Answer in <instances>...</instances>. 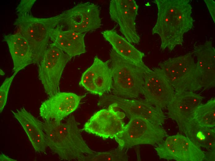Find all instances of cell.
Wrapping results in <instances>:
<instances>
[{"mask_svg": "<svg viewBox=\"0 0 215 161\" xmlns=\"http://www.w3.org/2000/svg\"><path fill=\"white\" fill-rule=\"evenodd\" d=\"M101 34L112 46V49L119 55L136 63H144L143 61L144 53L119 35L114 29L103 31Z\"/></svg>", "mask_w": 215, "mask_h": 161, "instance_id": "ffe728a7", "label": "cell"}, {"mask_svg": "<svg viewBox=\"0 0 215 161\" xmlns=\"http://www.w3.org/2000/svg\"><path fill=\"white\" fill-rule=\"evenodd\" d=\"M155 146L157 155L161 159L177 161H202L206 159L205 152L182 134L168 136Z\"/></svg>", "mask_w": 215, "mask_h": 161, "instance_id": "ba28073f", "label": "cell"}, {"mask_svg": "<svg viewBox=\"0 0 215 161\" xmlns=\"http://www.w3.org/2000/svg\"><path fill=\"white\" fill-rule=\"evenodd\" d=\"M189 0H155L158 8L157 22L153 34L159 35L161 49L172 50L182 45L184 34L191 29L194 21Z\"/></svg>", "mask_w": 215, "mask_h": 161, "instance_id": "6da1fadb", "label": "cell"}, {"mask_svg": "<svg viewBox=\"0 0 215 161\" xmlns=\"http://www.w3.org/2000/svg\"><path fill=\"white\" fill-rule=\"evenodd\" d=\"M190 122L203 127L215 128V98H211L206 103H201L198 107Z\"/></svg>", "mask_w": 215, "mask_h": 161, "instance_id": "603a6c76", "label": "cell"}, {"mask_svg": "<svg viewBox=\"0 0 215 161\" xmlns=\"http://www.w3.org/2000/svg\"><path fill=\"white\" fill-rule=\"evenodd\" d=\"M207 7L208 8L209 12L212 18V19L215 23V3L214 1L212 0H204Z\"/></svg>", "mask_w": 215, "mask_h": 161, "instance_id": "83f0119b", "label": "cell"}, {"mask_svg": "<svg viewBox=\"0 0 215 161\" xmlns=\"http://www.w3.org/2000/svg\"><path fill=\"white\" fill-rule=\"evenodd\" d=\"M189 53L179 57L170 58L159 64L175 92H195L202 88L196 75V64Z\"/></svg>", "mask_w": 215, "mask_h": 161, "instance_id": "8992f818", "label": "cell"}, {"mask_svg": "<svg viewBox=\"0 0 215 161\" xmlns=\"http://www.w3.org/2000/svg\"><path fill=\"white\" fill-rule=\"evenodd\" d=\"M26 133L32 145L36 152L45 153L47 147L43 122L40 121L24 107L11 111Z\"/></svg>", "mask_w": 215, "mask_h": 161, "instance_id": "e0dca14e", "label": "cell"}, {"mask_svg": "<svg viewBox=\"0 0 215 161\" xmlns=\"http://www.w3.org/2000/svg\"><path fill=\"white\" fill-rule=\"evenodd\" d=\"M3 41L8 45L13 60L14 73L16 74L28 65L35 63L31 48L26 39L19 33L5 35Z\"/></svg>", "mask_w": 215, "mask_h": 161, "instance_id": "d6986e66", "label": "cell"}, {"mask_svg": "<svg viewBox=\"0 0 215 161\" xmlns=\"http://www.w3.org/2000/svg\"><path fill=\"white\" fill-rule=\"evenodd\" d=\"M127 150L119 147L116 149L105 152H96L85 156L80 161H127L128 157Z\"/></svg>", "mask_w": 215, "mask_h": 161, "instance_id": "cb8c5ba5", "label": "cell"}, {"mask_svg": "<svg viewBox=\"0 0 215 161\" xmlns=\"http://www.w3.org/2000/svg\"><path fill=\"white\" fill-rule=\"evenodd\" d=\"M36 0H22L16 8L17 14H31L32 7Z\"/></svg>", "mask_w": 215, "mask_h": 161, "instance_id": "4316f807", "label": "cell"}, {"mask_svg": "<svg viewBox=\"0 0 215 161\" xmlns=\"http://www.w3.org/2000/svg\"><path fill=\"white\" fill-rule=\"evenodd\" d=\"M43 124L47 146L61 160L80 161L85 156L95 151L83 139L79 123L74 115L64 121L45 120Z\"/></svg>", "mask_w": 215, "mask_h": 161, "instance_id": "7a4b0ae2", "label": "cell"}, {"mask_svg": "<svg viewBox=\"0 0 215 161\" xmlns=\"http://www.w3.org/2000/svg\"><path fill=\"white\" fill-rule=\"evenodd\" d=\"M112 104L123 110L129 118L140 117L161 125L167 119L162 110L150 104L145 99L125 98L112 94H105L101 96L98 104L103 106Z\"/></svg>", "mask_w": 215, "mask_h": 161, "instance_id": "30bf717a", "label": "cell"}, {"mask_svg": "<svg viewBox=\"0 0 215 161\" xmlns=\"http://www.w3.org/2000/svg\"><path fill=\"white\" fill-rule=\"evenodd\" d=\"M172 86L158 67L145 75L143 94L149 104L162 110L167 108L175 93Z\"/></svg>", "mask_w": 215, "mask_h": 161, "instance_id": "7c38bea8", "label": "cell"}, {"mask_svg": "<svg viewBox=\"0 0 215 161\" xmlns=\"http://www.w3.org/2000/svg\"><path fill=\"white\" fill-rule=\"evenodd\" d=\"M0 161H16V160L11 158L6 155H5L2 152L0 154Z\"/></svg>", "mask_w": 215, "mask_h": 161, "instance_id": "f1b7e54d", "label": "cell"}, {"mask_svg": "<svg viewBox=\"0 0 215 161\" xmlns=\"http://www.w3.org/2000/svg\"><path fill=\"white\" fill-rule=\"evenodd\" d=\"M70 59L54 44H49L38 65L39 79L45 93L49 97L60 92L62 72Z\"/></svg>", "mask_w": 215, "mask_h": 161, "instance_id": "52a82bcc", "label": "cell"}, {"mask_svg": "<svg viewBox=\"0 0 215 161\" xmlns=\"http://www.w3.org/2000/svg\"><path fill=\"white\" fill-rule=\"evenodd\" d=\"M61 24L53 29L50 41L71 58L86 52L84 37L86 33L65 30Z\"/></svg>", "mask_w": 215, "mask_h": 161, "instance_id": "ac0fdd59", "label": "cell"}, {"mask_svg": "<svg viewBox=\"0 0 215 161\" xmlns=\"http://www.w3.org/2000/svg\"><path fill=\"white\" fill-rule=\"evenodd\" d=\"M121 133L115 139L118 146L128 149L137 145L155 146L168 136L162 125L139 116L130 117Z\"/></svg>", "mask_w": 215, "mask_h": 161, "instance_id": "5b68a950", "label": "cell"}, {"mask_svg": "<svg viewBox=\"0 0 215 161\" xmlns=\"http://www.w3.org/2000/svg\"><path fill=\"white\" fill-rule=\"evenodd\" d=\"M16 75V74L13 73L11 76L6 78L0 87V111L1 113L2 112L6 104L9 90Z\"/></svg>", "mask_w": 215, "mask_h": 161, "instance_id": "484cf974", "label": "cell"}, {"mask_svg": "<svg viewBox=\"0 0 215 161\" xmlns=\"http://www.w3.org/2000/svg\"><path fill=\"white\" fill-rule=\"evenodd\" d=\"M138 8L134 0H112L109 7L112 20L118 24L126 40L135 44H139L140 41L135 27Z\"/></svg>", "mask_w": 215, "mask_h": 161, "instance_id": "4fadbf2b", "label": "cell"}, {"mask_svg": "<svg viewBox=\"0 0 215 161\" xmlns=\"http://www.w3.org/2000/svg\"><path fill=\"white\" fill-rule=\"evenodd\" d=\"M95 69L92 64L82 74L79 85L90 92L97 94L95 84Z\"/></svg>", "mask_w": 215, "mask_h": 161, "instance_id": "d4e9b609", "label": "cell"}, {"mask_svg": "<svg viewBox=\"0 0 215 161\" xmlns=\"http://www.w3.org/2000/svg\"><path fill=\"white\" fill-rule=\"evenodd\" d=\"M110 57L113 75L112 94L128 99L143 94L145 76L151 69L144 63H136L122 57L113 49Z\"/></svg>", "mask_w": 215, "mask_h": 161, "instance_id": "3957f363", "label": "cell"}, {"mask_svg": "<svg viewBox=\"0 0 215 161\" xmlns=\"http://www.w3.org/2000/svg\"><path fill=\"white\" fill-rule=\"evenodd\" d=\"M113 104L108 108L95 113L84 124L82 130L103 139L115 138L122 132L125 124L123 119L125 114L116 111Z\"/></svg>", "mask_w": 215, "mask_h": 161, "instance_id": "8fae6325", "label": "cell"}, {"mask_svg": "<svg viewBox=\"0 0 215 161\" xmlns=\"http://www.w3.org/2000/svg\"><path fill=\"white\" fill-rule=\"evenodd\" d=\"M205 97L189 91L175 92L167 106L168 117L175 121L183 133L193 114Z\"/></svg>", "mask_w": 215, "mask_h": 161, "instance_id": "5bb4252c", "label": "cell"}, {"mask_svg": "<svg viewBox=\"0 0 215 161\" xmlns=\"http://www.w3.org/2000/svg\"><path fill=\"white\" fill-rule=\"evenodd\" d=\"M17 15L14 25L28 42L38 65L50 43L52 30L61 24L60 14L45 18L35 17L31 13Z\"/></svg>", "mask_w": 215, "mask_h": 161, "instance_id": "277c9868", "label": "cell"}, {"mask_svg": "<svg viewBox=\"0 0 215 161\" xmlns=\"http://www.w3.org/2000/svg\"><path fill=\"white\" fill-rule=\"evenodd\" d=\"M109 63V60L104 62L96 56L92 63L95 71V84L97 94L101 96L111 91L113 75Z\"/></svg>", "mask_w": 215, "mask_h": 161, "instance_id": "7402d4cb", "label": "cell"}, {"mask_svg": "<svg viewBox=\"0 0 215 161\" xmlns=\"http://www.w3.org/2000/svg\"><path fill=\"white\" fill-rule=\"evenodd\" d=\"M196 58V75L202 88L209 89L215 85V50L211 41L195 46L192 53Z\"/></svg>", "mask_w": 215, "mask_h": 161, "instance_id": "2e32d148", "label": "cell"}, {"mask_svg": "<svg viewBox=\"0 0 215 161\" xmlns=\"http://www.w3.org/2000/svg\"><path fill=\"white\" fill-rule=\"evenodd\" d=\"M100 9L89 2L78 3L60 14L61 24L67 30L81 33L92 32L101 25Z\"/></svg>", "mask_w": 215, "mask_h": 161, "instance_id": "9c48e42d", "label": "cell"}, {"mask_svg": "<svg viewBox=\"0 0 215 161\" xmlns=\"http://www.w3.org/2000/svg\"><path fill=\"white\" fill-rule=\"evenodd\" d=\"M85 96L59 92L42 102L39 109L40 115L44 120L61 121L77 109Z\"/></svg>", "mask_w": 215, "mask_h": 161, "instance_id": "9a60e30c", "label": "cell"}, {"mask_svg": "<svg viewBox=\"0 0 215 161\" xmlns=\"http://www.w3.org/2000/svg\"><path fill=\"white\" fill-rule=\"evenodd\" d=\"M183 133L199 148L214 153L215 128L203 127L190 122Z\"/></svg>", "mask_w": 215, "mask_h": 161, "instance_id": "44dd1931", "label": "cell"}]
</instances>
